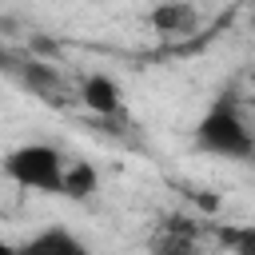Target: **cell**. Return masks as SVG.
I'll use <instances>...</instances> for the list:
<instances>
[{
    "mask_svg": "<svg viewBox=\"0 0 255 255\" xmlns=\"http://www.w3.org/2000/svg\"><path fill=\"white\" fill-rule=\"evenodd\" d=\"M195 147L215 159H231V163H247L255 155L251 124L231 92H219L211 100V108L203 112V120L195 124Z\"/></svg>",
    "mask_w": 255,
    "mask_h": 255,
    "instance_id": "1",
    "label": "cell"
},
{
    "mask_svg": "<svg viewBox=\"0 0 255 255\" xmlns=\"http://www.w3.org/2000/svg\"><path fill=\"white\" fill-rule=\"evenodd\" d=\"M0 175L8 183H16L20 191H36V195H60V179H64V151L56 143H20L12 151H4L0 159Z\"/></svg>",
    "mask_w": 255,
    "mask_h": 255,
    "instance_id": "2",
    "label": "cell"
},
{
    "mask_svg": "<svg viewBox=\"0 0 255 255\" xmlns=\"http://www.w3.org/2000/svg\"><path fill=\"white\" fill-rule=\"evenodd\" d=\"M76 100H80L88 112H96L100 120H116V116L124 112L120 84H116L112 76H104V72H92V76H84V80H80V88H76Z\"/></svg>",
    "mask_w": 255,
    "mask_h": 255,
    "instance_id": "3",
    "label": "cell"
},
{
    "mask_svg": "<svg viewBox=\"0 0 255 255\" xmlns=\"http://www.w3.org/2000/svg\"><path fill=\"white\" fill-rule=\"evenodd\" d=\"M147 20H151V28L163 32V36H183V32H191V28L199 24V16H195V8H191L187 0H159Z\"/></svg>",
    "mask_w": 255,
    "mask_h": 255,
    "instance_id": "4",
    "label": "cell"
},
{
    "mask_svg": "<svg viewBox=\"0 0 255 255\" xmlns=\"http://www.w3.org/2000/svg\"><path fill=\"white\" fill-rule=\"evenodd\" d=\"M100 187V171L84 159H64V179H60V195L72 199V203H84L92 199Z\"/></svg>",
    "mask_w": 255,
    "mask_h": 255,
    "instance_id": "5",
    "label": "cell"
},
{
    "mask_svg": "<svg viewBox=\"0 0 255 255\" xmlns=\"http://www.w3.org/2000/svg\"><path fill=\"white\" fill-rule=\"evenodd\" d=\"M20 251H56V255H84V239H76L68 227H48L40 235H32L28 243H20Z\"/></svg>",
    "mask_w": 255,
    "mask_h": 255,
    "instance_id": "6",
    "label": "cell"
},
{
    "mask_svg": "<svg viewBox=\"0 0 255 255\" xmlns=\"http://www.w3.org/2000/svg\"><path fill=\"white\" fill-rule=\"evenodd\" d=\"M0 251H12V243H4V239H0Z\"/></svg>",
    "mask_w": 255,
    "mask_h": 255,
    "instance_id": "7",
    "label": "cell"
}]
</instances>
